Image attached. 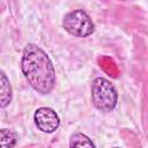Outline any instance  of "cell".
<instances>
[{"mask_svg":"<svg viewBox=\"0 0 148 148\" xmlns=\"http://www.w3.org/2000/svg\"><path fill=\"white\" fill-rule=\"evenodd\" d=\"M21 68L28 83L40 94H49L56 83V72L49 56L37 45L28 44L23 50Z\"/></svg>","mask_w":148,"mask_h":148,"instance_id":"obj_1","label":"cell"},{"mask_svg":"<svg viewBox=\"0 0 148 148\" xmlns=\"http://www.w3.org/2000/svg\"><path fill=\"white\" fill-rule=\"evenodd\" d=\"M92 104L102 112H110L114 109L118 94L114 86L104 77H96L91 84Z\"/></svg>","mask_w":148,"mask_h":148,"instance_id":"obj_2","label":"cell"},{"mask_svg":"<svg viewBox=\"0 0 148 148\" xmlns=\"http://www.w3.org/2000/svg\"><path fill=\"white\" fill-rule=\"evenodd\" d=\"M62 27L67 32L75 37H87L95 30V25L89 15L81 10H72L67 13L62 21Z\"/></svg>","mask_w":148,"mask_h":148,"instance_id":"obj_3","label":"cell"},{"mask_svg":"<svg viewBox=\"0 0 148 148\" xmlns=\"http://www.w3.org/2000/svg\"><path fill=\"white\" fill-rule=\"evenodd\" d=\"M34 120L38 130L45 133L54 132L59 127V124H60L59 117L56 113V111H53L50 108H44V106L36 110L34 114Z\"/></svg>","mask_w":148,"mask_h":148,"instance_id":"obj_4","label":"cell"},{"mask_svg":"<svg viewBox=\"0 0 148 148\" xmlns=\"http://www.w3.org/2000/svg\"><path fill=\"white\" fill-rule=\"evenodd\" d=\"M0 99H1V108H5L7 106L10 101H12V87L9 84V80L7 79L6 74L3 72H1V75H0Z\"/></svg>","mask_w":148,"mask_h":148,"instance_id":"obj_5","label":"cell"},{"mask_svg":"<svg viewBox=\"0 0 148 148\" xmlns=\"http://www.w3.org/2000/svg\"><path fill=\"white\" fill-rule=\"evenodd\" d=\"M16 143V135L7 130V128H2L0 131V145L2 148H10L14 147Z\"/></svg>","mask_w":148,"mask_h":148,"instance_id":"obj_6","label":"cell"},{"mask_svg":"<svg viewBox=\"0 0 148 148\" xmlns=\"http://www.w3.org/2000/svg\"><path fill=\"white\" fill-rule=\"evenodd\" d=\"M69 146L71 147H95L92 141L82 133H75L74 135H72Z\"/></svg>","mask_w":148,"mask_h":148,"instance_id":"obj_7","label":"cell"}]
</instances>
